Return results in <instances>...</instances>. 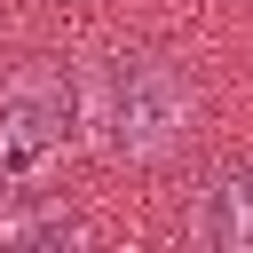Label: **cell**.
Segmentation results:
<instances>
[{
  "instance_id": "cell-1",
  "label": "cell",
  "mask_w": 253,
  "mask_h": 253,
  "mask_svg": "<svg viewBox=\"0 0 253 253\" xmlns=\"http://www.w3.org/2000/svg\"><path fill=\"white\" fill-rule=\"evenodd\" d=\"M79 119L95 134L103 158L119 166H158L190 142V119H198V87L174 55H150V47H119L87 71L79 87Z\"/></svg>"
},
{
  "instance_id": "cell-2",
  "label": "cell",
  "mask_w": 253,
  "mask_h": 253,
  "mask_svg": "<svg viewBox=\"0 0 253 253\" xmlns=\"http://www.w3.org/2000/svg\"><path fill=\"white\" fill-rule=\"evenodd\" d=\"M71 119H79V87L63 63H24L0 87V213L16 198H40V182L71 142Z\"/></svg>"
},
{
  "instance_id": "cell-3",
  "label": "cell",
  "mask_w": 253,
  "mask_h": 253,
  "mask_svg": "<svg viewBox=\"0 0 253 253\" xmlns=\"http://www.w3.org/2000/svg\"><path fill=\"white\" fill-rule=\"evenodd\" d=\"M190 245L206 253H253V158H229L190 198Z\"/></svg>"
}]
</instances>
